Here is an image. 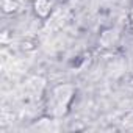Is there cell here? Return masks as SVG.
I'll return each mask as SVG.
<instances>
[{
    "mask_svg": "<svg viewBox=\"0 0 133 133\" xmlns=\"http://www.w3.org/2000/svg\"><path fill=\"white\" fill-rule=\"evenodd\" d=\"M35 6H36V11H38L41 16H45V14L49 13V8H50V2H49V0H36Z\"/></svg>",
    "mask_w": 133,
    "mask_h": 133,
    "instance_id": "cell-1",
    "label": "cell"
}]
</instances>
